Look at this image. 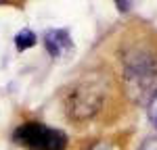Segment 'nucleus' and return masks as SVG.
Wrapping results in <instances>:
<instances>
[{
    "instance_id": "nucleus-1",
    "label": "nucleus",
    "mask_w": 157,
    "mask_h": 150,
    "mask_svg": "<svg viewBox=\"0 0 157 150\" xmlns=\"http://www.w3.org/2000/svg\"><path fill=\"white\" fill-rule=\"evenodd\" d=\"M13 140L27 150H63L67 144V138L63 131L52 129V127L38 123V121L19 125L15 129Z\"/></svg>"
},
{
    "instance_id": "nucleus-2",
    "label": "nucleus",
    "mask_w": 157,
    "mask_h": 150,
    "mask_svg": "<svg viewBox=\"0 0 157 150\" xmlns=\"http://www.w3.org/2000/svg\"><path fill=\"white\" fill-rule=\"evenodd\" d=\"M103 104V94L101 90L94 88L92 84H80L75 86L67 94V100H65V106H67V115L75 119V121H84V119H90L94 112H98Z\"/></svg>"
},
{
    "instance_id": "nucleus-3",
    "label": "nucleus",
    "mask_w": 157,
    "mask_h": 150,
    "mask_svg": "<svg viewBox=\"0 0 157 150\" xmlns=\"http://www.w3.org/2000/svg\"><path fill=\"white\" fill-rule=\"evenodd\" d=\"M157 79V59L147 52H132L126 59V81L134 90H147Z\"/></svg>"
},
{
    "instance_id": "nucleus-4",
    "label": "nucleus",
    "mask_w": 157,
    "mask_h": 150,
    "mask_svg": "<svg viewBox=\"0 0 157 150\" xmlns=\"http://www.w3.org/2000/svg\"><path fill=\"white\" fill-rule=\"evenodd\" d=\"M44 44H46V50L50 52V56L59 59L71 50V38L65 29H50L44 36Z\"/></svg>"
},
{
    "instance_id": "nucleus-5",
    "label": "nucleus",
    "mask_w": 157,
    "mask_h": 150,
    "mask_svg": "<svg viewBox=\"0 0 157 150\" xmlns=\"http://www.w3.org/2000/svg\"><path fill=\"white\" fill-rule=\"evenodd\" d=\"M15 44H17V48L19 50H27L32 48L34 44H36V36H34V31H29V29H21L17 38H15Z\"/></svg>"
},
{
    "instance_id": "nucleus-6",
    "label": "nucleus",
    "mask_w": 157,
    "mask_h": 150,
    "mask_svg": "<svg viewBox=\"0 0 157 150\" xmlns=\"http://www.w3.org/2000/svg\"><path fill=\"white\" fill-rule=\"evenodd\" d=\"M149 115H151L153 123L157 125V92L153 94V98H151V104H149Z\"/></svg>"
},
{
    "instance_id": "nucleus-7",
    "label": "nucleus",
    "mask_w": 157,
    "mask_h": 150,
    "mask_svg": "<svg viewBox=\"0 0 157 150\" xmlns=\"http://www.w3.org/2000/svg\"><path fill=\"white\" fill-rule=\"evenodd\" d=\"M140 150H157V138H149L145 144L140 146Z\"/></svg>"
},
{
    "instance_id": "nucleus-8",
    "label": "nucleus",
    "mask_w": 157,
    "mask_h": 150,
    "mask_svg": "<svg viewBox=\"0 0 157 150\" xmlns=\"http://www.w3.org/2000/svg\"><path fill=\"white\" fill-rule=\"evenodd\" d=\"M115 4H117L120 11H128L130 9V0H115Z\"/></svg>"
},
{
    "instance_id": "nucleus-9",
    "label": "nucleus",
    "mask_w": 157,
    "mask_h": 150,
    "mask_svg": "<svg viewBox=\"0 0 157 150\" xmlns=\"http://www.w3.org/2000/svg\"><path fill=\"white\" fill-rule=\"evenodd\" d=\"M90 150H113V148L109 146L107 142H98V144H94V146H92Z\"/></svg>"
}]
</instances>
